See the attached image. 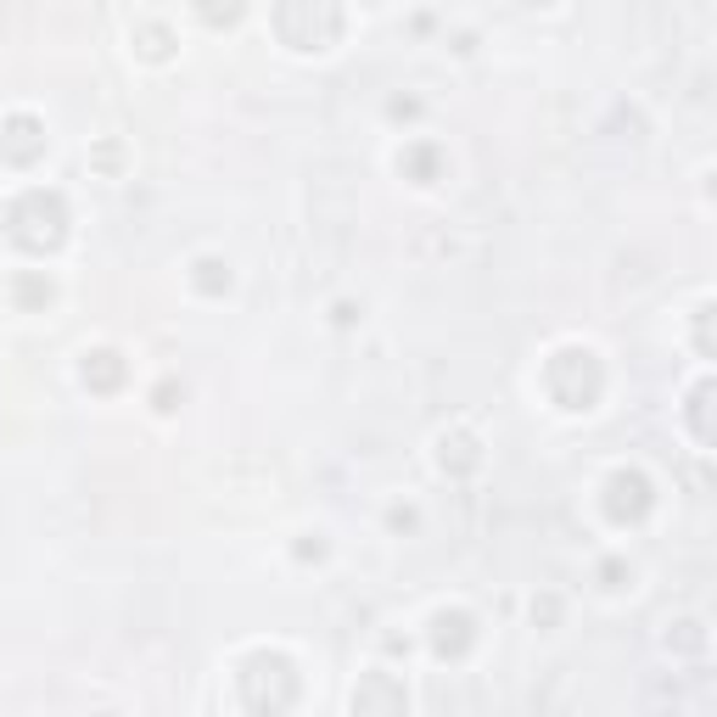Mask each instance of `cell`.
Here are the masks:
<instances>
[{"instance_id": "obj_1", "label": "cell", "mask_w": 717, "mask_h": 717, "mask_svg": "<svg viewBox=\"0 0 717 717\" xmlns=\"http://www.w3.org/2000/svg\"><path fill=\"white\" fill-rule=\"evenodd\" d=\"M611 494H617V499H611V510H617V516H639V510L651 505L645 477H617V482H611Z\"/></svg>"}, {"instance_id": "obj_2", "label": "cell", "mask_w": 717, "mask_h": 717, "mask_svg": "<svg viewBox=\"0 0 717 717\" xmlns=\"http://www.w3.org/2000/svg\"><path fill=\"white\" fill-rule=\"evenodd\" d=\"M85 375H90L96 387H112V382H119V359H112V354H96V364H90Z\"/></svg>"}]
</instances>
